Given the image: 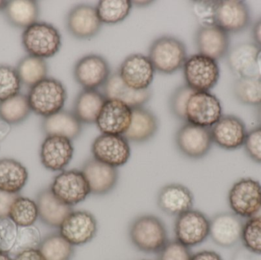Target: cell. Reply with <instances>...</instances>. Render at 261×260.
Segmentation results:
<instances>
[{"label": "cell", "instance_id": "45", "mask_svg": "<svg viewBox=\"0 0 261 260\" xmlns=\"http://www.w3.org/2000/svg\"><path fill=\"white\" fill-rule=\"evenodd\" d=\"M17 195L0 191V219L9 218L11 206Z\"/></svg>", "mask_w": 261, "mask_h": 260}, {"label": "cell", "instance_id": "50", "mask_svg": "<svg viewBox=\"0 0 261 260\" xmlns=\"http://www.w3.org/2000/svg\"><path fill=\"white\" fill-rule=\"evenodd\" d=\"M132 5L133 6H137V7H147V6L151 5L153 3V1H132Z\"/></svg>", "mask_w": 261, "mask_h": 260}, {"label": "cell", "instance_id": "28", "mask_svg": "<svg viewBox=\"0 0 261 260\" xmlns=\"http://www.w3.org/2000/svg\"><path fill=\"white\" fill-rule=\"evenodd\" d=\"M41 127L46 136H60L72 141L78 138L83 131V124L73 111L67 110H61L44 118Z\"/></svg>", "mask_w": 261, "mask_h": 260}, {"label": "cell", "instance_id": "18", "mask_svg": "<svg viewBox=\"0 0 261 260\" xmlns=\"http://www.w3.org/2000/svg\"><path fill=\"white\" fill-rule=\"evenodd\" d=\"M210 131L213 143L225 151H236L244 147L248 132L242 119L233 114L222 115Z\"/></svg>", "mask_w": 261, "mask_h": 260}, {"label": "cell", "instance_id": "11", "mask_svg": "<svg viewBox=\"0 0 261 260\" xmlns=\"http://www.w3.org/2000/svg\"><path fill=\"white\" fill-rule=\"evenodd\" d=\"M97 232L96 217L86 210L72 211L59 227V233L73 247L91 242Z\"/></svg>", "mask_w": 261, "mask_h": 260}, {"label": "cell", "instance_id": "31", "mask_svg": "<svg viewBox=\"0 0 261 260\" xmlns=\"http://www.w3.org/2000/svg\"><path fill=\"white\" fill-rule=\"evenodd\" d=\"M3 12L11 25L25 29L38 21L39 5L35 0H12L7 1Z\"/></svg>", "mask_w": 261, "mask_h": 260}, {"label": "cell", "instance_id": "32", "mask_svg": "<svg viewBox=\"0 0 261 260\" xmlns=\"http://www.w3.org/2000/svg\"><path fill=\"white\" fill-rule=\"evenodd\" d=\"M32 110L26 95L18 93L0 102V119L9 125H18L30 115Z\"/></svg>", "mask_w": 261, "mask_h": 260}, {"label": "cell", "instance_id": "13", "mask_svg": "<svg viewBox=\"0 0 261 260\" xmlns=\"http://www.w3.org/2000/svg\"><path fill=\"white\" fill-rule=\"evenodd\" d=\"M91 152L93 158L117 169L128 163L132 154L129 142L123 135L107 134L95 138Z\"/></svg>", "mask_w": 261, "mask_h": 260}, {"label": "cell", "instance_id": "56", "mask_svg": "<svg viewBox=\"0 0 261 260\" xmlns=\"http://www.w3.org/2000/svg\"><path fill=\"white\" fill-rule=\"evenodd\" d=\"M141 260H147V259H141Z\"/></svg>", "mask_w": 261, "mask_h": 260}, {"label": "cell", "instance_id": "15", "mask_svg": "<svg viewBox=\"0 0 261 260\" xmlns=\"http://www.w3.org/2000/svg\"><path fill=\"white\" fill-rule=\"evenodd\" d=\"M118 73L125 85L137 91H144L151 85L155 69L148 56L132 53L121 64Z\"/></svg>", "mask_w": 261, "mask_h": 260}, {"label": "cell", "instance_id": "8", "mask_svg": "<svg viewBox=\"0 0 261 260\" xmlns=\"http://www.w3.org/2000/svg\"><path fill=\"white\" fill-rule=\"evenodd\" d=\"M176 148L182 155L191 160L203 158L213 145L210 128L186 122L175 134Z\"/></svg>", "mask_w": 261, "mask_h": 260}, {"label": "cell", "instance_id": "23", "mask_svg": "<svg viewBox=\"0 0 261 260\" xmlns=\"http://www.w3.org/2000/svg\"><path fill=\"white\" fill-rule=\"evenodd\" d=\"M159 209L170 216H179L193 209L194 195L189 188L179 183L166 185L158 194Z\"/></svg>", "mask_w": 261, "mask_h": 260}, {"label": "cell", "instance_id": "43", "mask_svg": "<svg viewBox=\"0 0 261 260\" xmlns=\"http://www.w3.org/2000/svg\"><path fill=\"white\" fill-rule=\"evenodd\" d=\"M18 227L9 218L0 219V250L10 253L18 236Z\"/></svg>", "mask_w": 261, "mask_h": 260}, {"label": "cell", "instance_id": "4", "mask_svg": "<svg viewBox=\"0 0 261 260\" xmlns=\"http://www.w3.org/2000/svg\"><path fill=\"white\" fill-rule=\"evenodd\" d=\"M21 44L29 55L47 59L59 52L62 38L59 30L51 24L37 21L24 29Z\"/></svg>", "mask_w": 261, "mask_h": 260}, {"label": "cell", "instance_id": "49", "mask_svg": "<svg viewBox=\"0 0 261 260\" xmlns=\"http://www.w3.org/2000/svg\"><path fill=\"white\" fill-rule=\"evenodd\" d=\"M252 38L254 44L261 49V18H259L253 26Z\"/></svg>", "mask_w": 261, "mask_h": 260}, {"label": "cell", "instance_id": "25", "mask_svg": "<svg viewBox=\"0 0 261 260\" xmlns=\"http://www.w3.org/2000/svg\"><path fill=\"white\" fill-rule=\"evenodd\" d=\"M260 48L254 43H243L230 49L227 61L231 71L239 78L258 76L257 56Z\"/></svg>", "mask_w": 261, "mask_h": 260}, {"label": "cell", "instance_id": "19", "mask_svg": "<svg viewBox=\"0 0 261 260\" xmlns=\"http://www.w3.org/2000/svg\"><path fill=\"white\" fill-rule=\"evenodd\" d=\"M81 170L88 183L92 195H108L117 186L119 178L117 168L102 163L93 157L84 162Z\"/></svg>", "mask_w": 261, "mask_h": 260}, {"label": "cell", "instance_id": "42", "mask_svg": "<svg viewBox=\"0 0 261 260\" xmlns=\"http://www.w3.org/2000/svg\"><path fill=\"white\" fill-rule=\"evenodd\" d=\"M158 255V260H190L193 254L189 247L175 240L168 241Z\"/></svg>", "mask_w": 261, "mask_h": 260}, {"label": "cell", "instance_id": "39", "mask_svg": "<svg viewBox=\"0 0 261 260\" xmlns=\"http://www.w3.org/2000/svg\"><path fill=\"white\" fill-rule=\"evenodd\" d=\"M21 83L16 69L4 64L0 65V102L20 93Z\"/></svg>", "mask_w": 261, "mask_h": 260}, {"label": "cell", "instance_id": "40", "mask_svg": "<svg viewBox=\"0 0 261 260\" xmlns=\"http://www.w3.org/2000/svg\"><path fill=\"white\" fill-rule=\"evenodd\" d=\"M41 241L40 230L35 226L18 227L16 241L9 254L15 256L25 250L38 249Z\"/></svg>", "mask_w": 261, "mask_h": 260}, {"label": "cell", "instance_id": "54", "mask_svg": "<svg viewBox=\"0 0 261 260\" xmlns=\"http://www.w3.org/2000/svg\"><path fill=\"white\" fill-rule=\"evenodd\" d=\"M6 4H7V1L0 0V11H3V9L6 7Z\"/></svg>", "mask_w": 261, "mask_h": 260}, {"label": "cell", "instance_id": "5", "mask_svg": "<svg viewBox=\"0 0 261 260\" xmlns=\"http://www.w3.org/2000/svg\"><path fill=\"white\" fill-rule=\"evenodd\" d=\"M182 70L186 85L195 92H210L220 78L218 61L199 53L187 57Z\"/></svg>", "mask_w": 261, "mask_h": 260}, {"label": "cell", "instance_id": "35", "mask_svg": "<svg viewBox=\"0 0 261 260\" xmlns=\"http://www.w3.org/2000/svg\"><path fill=\"white\" fill-rule=\"evenodd\" d=\"M9 218L18 227L33 226L39 218L36 201L17 195L11 206Z\"/></svg>", "mask_w": 261, "mask_h": 260}, {"label": "cell", "instance_id": "20", "mask_svg": "<svg viewBox=\"0 0 261 260\" xmlns=\"http://www.w3.org/2000/svg\"><path fill=\"white\" fill-rule=\"evenodd\" d=\"M194 41L199 54L216 61L225 58L229 52V34L215 24L199 26Z\"/></svg>", "mask_w": 261, "mask_h": 260}, {"label": "cell", "instance_id": "9", "mask_svg": "<svg viewBox=\"0 0 261 260\" xmlns=\"http://www.w3.org/2000/svg\"><path fill=\"white\" fill-rule=\"evenodd\" d=\"M210 219L202 212L190 209L176 217L174 223L176 240L186 247L200 245L210 237Z\"/></svg>", "mask_w": 261, "mask_h": 260}, {"label": "cell", "instance_id": "52", "mask_svg": "<svg viewBox=\"0 0 261 260\" xmlns=\"http://www.w3.org/2000/svg\"><path fill=\"white\" fill-rule=\"evenodd\" d=\"M0 260H13V259H12L9 253L0 250Z\"/></svg>", "mask_w": 261, "mask_h": 260}, {"label": "cell", "instance_id": "48", "mask_svg": "<svg viewBox=\"0 0 261 260\" xmlns=\"http://www.w3.org/2000/svg\"><path fill=\"white\" fill-rule=\"evenodd\" d=\"M256 256L243 247L236 252L231 260H257Z\"/></svg>", "mask_w": 261, "mask_h": 260}, {"label": "cell", "instance_id": "16", "mask_svg": "<svg viewBox=\"0 0 261 260\" xmlns=\"http://www.w3.org/2000/svg\"><path fill=\"white\" fill-rule=\"evenodd\" d=\"M102 25L96 7L91 5H76L70 9L66 18L67 31L76 39L95 38L100 32Z\"/></svg>", "mask_w": 261, "mask_h": 260}, {"label": "cell", "instance_id": "3", "mask_svg": "<svg viewBox=\"0 0 261 260\" xmlns=\"http://www.w3.org/2000/svg\"><path fill=\"white\" fill-rule=\"evenodd\" d=\"M27 96L32 111L44 119L63 110L67 93L61 81L47 77L31 87Z\"/></svg>", "mask_w": 261, "mask_h": 260}, {"label": "cell", "instance_id": "2", "mask_svg": "<svg viewBox=\"0 0 261 260\" xmlns=\"http://www.w3.org/2000/svg\"><path fill=\"white\" fill-rule=\"evenodd\" d=\"M147 56L155 71L163 74H173L184 67L187 59V47L181 40L164 35L152 42Z\"/></svg>", "mask_w": 261, "mask_h": 260}, {"label": "cell", "instance_id": "30", "mask_svg": "<svg viewBox=\"0 0 261 260\" xmlns=\"http://www.w3.org/2000/svg\"><path fill=\"white\" fill-rule=\"evenodd\" d=\"M28 180L29 172L24 165L14 159H0V191L18 195Z\"/></svg>", "mask_w": 261, "mask_h": 260}, {"label": "cell", "instance_id": "6", "mask_svg": "<svg viewBox=\"0 0 261 260\" xmlns=\"http://www.w3.org/2000/svg\"><path fill=\"white\" fill-rule=\"evenodd\" d=\"M231 212L241 218L255 216L261 207V183L252 178L238 180L228 191Z\"/></svg>", "mask_w": 261, "mask_h": 260}, {"label": "cell", "instance_id": "7", "mask_svg": "<svg viewBox=\"0 0 261 260\" xmlns=\"http://www.w3.org/2000/svg\"><path fill=\"white\" fill-rule=\"evenodd\" d=\"M50 189L60 201L72 208L85 201L91 194L88 183L79 169L60 172L54 178Z\"/></svg>", "mask_w": 261, "mask_h": 260}, {"label": "cell", "instance_id": "33", "mask_svg": "<svg viewBox=\"0 0 261 260\" xmlns=\"http://www.w3.org/2000/svg\"><path fill=\"white\" fill-rule=\"evenodd\" d=\"M15 69L21 83L30 88L46 79L48 73L45 60L32 55L21 58Z\"/></svg>", "mask_w": 261, "mask_h": 260}, {"label": "cell", "instance_id": "34", "mask_svg": "<svg viewBox=\"0 0 261 260\" xmlns=\"http://www.w3.org/2000/svg\"><path fill=\"white\" fill-rule=\"evenodd\" d=\"M74 247L58 232L43 238L38 250L45 260H71Z\"/></svg>", "mask_w": 261, "mask_h": 260}, {"label": "cell", "instance_id": "29", "mask_svg": "<svg viewBox=\"0 0 261 260\" xmlns=\"http://www.w3.org/2000/svg\"><path fill=\"white\" fill-rule=\"evenodd\" d=\"M107 100L97 90H82L75 99L73 112L81 123L93 125Z\"/></svg>", "mask_w": 261, "mask_h": 260}, {"label": "cell", "instance_id": "1", "mask_svg": "<svg viewBox=\"0 0 261 260\" xmlns=\"http://www.w3.org/2000/svg\"><path fill=\"white\" fill-rule=\"evenodd\" d=\"M132 245L145 253H158L168 242V234L162 220L153 215L136 217L128 227Z\"/></svg>", "mask_w": 261, "mask_h": 260}, {"label": "cell", "instance_id": "53", "mask_svg": "<svg viewBox=\"0 0 261 260\" xmlns=\"http://www.w3.org/2000/svg\"><path fill=\"white\" fill-rule=\"evenodd\" d=\"M257 119L258 122L259 126L261 127V104L257 106Z\"/></svg>", "mask_w": 261, "mask_h": 260}, {"label": "cell", "instance_id": "37", "mask_svg": "<svg viewBox=\"0 0 261 260\" xmlns=\"http://www.w3.org/2000/svg\"><path fill=\"white\" fill-rule=\"evenodd\" d=\"M233 93L240 103L258 106L261 104V78H238L233 85Z\"/></svg>", "mask_w": 261, "mask_h": 260}, {"label": "cell", "instance_id": "47", "mask_svg": "<svg viewBox=\"0 0 261 260\" xmlns=\"http://www.w3.org/2000/svg\"><path fill=\"white\" fill-rule=\"evenodd\" d=\"M190 260H223L222 256L213 250H202L192 255Z\"/></svg>", "mask_w": 261, "mask_h": 260}, {"label": "cell", "instance_id": "27", "mask_svg": "<svg viewBox=\"0 0 261 260\" xmlns=\"http://www.w3.org/2000/svg\"><path fill=\"white\" fill-rule=\"evenodd\" d=\"M35 201L41 222L52 228L59 229L63 221L73 210V208L64 204L56 198L50 188L38 192Z\"/></svg>", "mask_w": 261, "mask_h": 260}, {"label": "cell", "instance_id": "24", "mask_svg": "<svg viewBox=\"0 0 261 260\" xmlns=\"http://www.w3.org/2000/svg\"><path fill=\"white\" fill-rule=\"evenodd\" d=\"M102 88V94L107 99L119 101L130 108L144 106L152 97V91L150 89L144 91H137L125 85L118 71L112 73Z\"/></svg>", "mask_w": 261, "mask_h": 260}, {"label": "cell", "instance_id": "55", "mask_svg": "<svg viewBox=\"0 0 261 260\" xmlns=\"http://www.w3.org/2000/svg\"><path fill=\"white\" fill-rule=\"evenodd\" d=\"M255 216L260 217L261 218V207L260 209H259L258 212H257V215H256Z\"/></svg>", "mask_w": 261, "mask_h": 260}, {"label": "cell", "instance_id": "14", "mask_svg": "<svg viewBox=\"0 0 261 260\" xmlns=\"http://www.w3.org/2000/svg\"><path fill=\"white\" fill-rule=\"evenodd\" d=\"M108 61L98 54H89L78 60L73 67V77L84 90L103 86L111 76Z\"/></svg>", "mask_w": 261, "mask_h": 260}, {"label": "cell", "instance_id": "26", "mask_svg": "<svg viewBox=\"0 0 261 260\" xmlns=\"http://www.w3.org/2000/svg\"><path fill=\"white\" fill-rule=\"evenodd\" d=\"M129 128L124 137L135 143H143L151 140L159 128V122L154 113L144 106L132 108Z\"/></svg>", "mask_w": 261, "mask_h": 260}, {"label": "cell", "instance_id": "17", "mask_svg": "<svg viewBox=\"0 0 261 260\" xmlns=\"http://www.w3.org/2000/svg\"><path fill=\"white\" fill-rule=\"evenodd\" d=\"M74 147L70 139L60 136H46L40 148V160L47 170L62 172L70 164Z\"/></svg>", "mask_w": 261, "mask_h": 260}, {"label": "cell", "instance_id": "10", "mask_svg": "<svg viewBox=\"0 0 261 260\" xmlns=\"http://www.w3.org/2000/svg\"><path fill=\"white\" fill-rule=\"evenodd\" d=\"M222 106L210 92H195L186 107V122L211 128L222 117Z\"/></svg>", "mask_w": 261, "mask_h": 260}, {"label": "cell", "instance_id": "21", "mask_svg": "<svg viewBox=\"0 0 261 260\" xmlns=\"http://www.w3.org/2000/svg\"><path fill=\"white\" fill-rule=\"evenodd\" d=\"M132 108L117 100L107 99L96 125L101 134L124 135L132 121Z\"/></svg>", "mask_w": 261, "mask_h": 260}, {"label": "cell", "instance_id": "36", "mask_svg": "<svg viewBox=\"0 0 261 260\" xmlns=\"http://www.w3.org/2000/svg\"><path fill=\"white\" fill-rule=\"evenodd\" d=\"M132 6L130 0H101L96 9L102 24H116L126 19Z\"/></svg>", "mask_w": 261, "mask_h": 260}, {"label": "cell", "instance_id": "22", "mask_svg": "<svg viewBox=\"0 0 261 260\" xmlns=\"http://www.w3.org/2000/svg\"><path fill=\"white\" fill-rule=\"evenodd\" d=\"M232 212H222L210 219V237L219 247H234L242 239L244 222Z\"/></svg>", "mask_w": 261, "mask_h": 260}, {"label": "cell", "instance_id": "41", "mask_svg": "<svg viewBox=\"0 0 261 260\" xmlns=\"http://www.w3.org/2000/svg\"><path fill=\"white\" fill-rule=\"evenodd\" d=\"M195 93L188 85H180L172 93L169 100L170 112L178 120L186 122V107L190 96Z\"/></svg>", "mask_w": 261, "mask_h": 260}, {"label": "cell", "instance_id": "51", "mask_svg": "<svg viewBox=\"0 0 261 260\" xmlns=\"http://www.w3.org/2000/svg\"><path fill=\"white\" fill-rule=\"evenodd\" d=\"M257 73H258L259 77L261 78V49L259 50L257 56Z\"/></svg>", "mask_w": 261, "mask_h": 260}, {"label": "cell", "instance_id": "44", "mask_svg": "<svg viewBox=\"0 0 261 260\" xmlns=\"http://www.w3.org/2000/svg\"><path fill=\"white\" fill-rule=\"evenodd\" d=\"M244 148L247 155L252 161L261 164V127L248 131Z\"/></svg>", "mask_w": 261, "mask_h": 260}, {"label": "cell", "instance_id": "12", "mask_svg": "<svg viewBox=\"0 0 261 260\" xmlns=\"http://www.w3.org/2000/svg\"><path fill=\"white\" fill-rule=\"evenodd\" d=\"M214 24L228 34H238L246 30L251 22L248 4L240 0L216 1Z\"/></svg>", "mask_w": 261, "mask_h": 260}, {"label": "cell", "instance_id": "46", "mask_svg": "<svg viewBox=\"0 0 261 260\" xmlns=\"http://www.w3.org/2000/svg\"><path fill=\"white\" fill-rule=\"evenodd\" d=\"M13 260H45L38 249L25 250L15 255Z\"/></svg>", "mask_w": 261, "mask_h": 260}, {"label": "cell", "instance_id": "38", "mask_svg": "<svg viewBox=\"0 0 261 260\" xmlns=\"http://www.w3.org/2000/svg\"><path fill=\"white\" fill-rule=\"evenodd\" d=\"M243 247L257 256H261V218L254 216L244 223L242 235Z\"/></svg>", "mask_w": 261, "mask_h": 260}]
</instances>
